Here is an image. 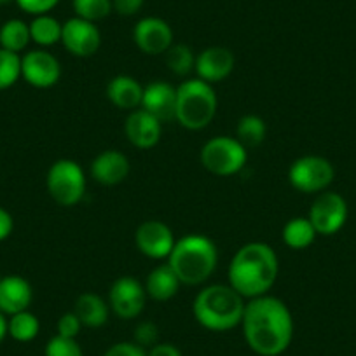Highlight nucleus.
<instances>
[{
    "label": "nucleus",
    "mask_w": 356,
    "mask_h": 356,
    "mask_svg": "<svg viewBox=\"0 0 356 356\" xmlns=\"http://www.w3.org/2000/svg\"><path fill=\"white\" fill-rule=\"evenodd\" d=\"M22 77L37 89H49L61 79V65L47 49H32L22 56Z\"/></svg>",
    "instance_id": "obj_12"
},
{
    "label": "nucleus",
    "mask_w": 356,
    "mask_h": 356,
    "mask_svg": "<svg viewBox=\"0 0 356 356\" xmlns=\"http://www.w3.org/2000/svg\"><path fill=\"white\" fill-rule=\"evenodd\" d=\"M145 286L131 276H121L108 290V307L121 320H135L145 309Z\"/></svg>",
    "instance_id": "obj_10"
},
{
    "label": "nucleus",
    "mask_w": 356,
    "mask_h": 356,
    "mask_svg": "<svg viewBox=\"0 0 356 356\" xmlns=\"http://www.w3.org/2000/svg\"><path fill=\"white\" fill-rule=\"evenodd\" d=\"M56 328H58L56 335H61V337H67V339H77V335L81 334L82 330V323L77 318V314H75L74 311H70V313L61 314L60 320H58Z\"/></svg>",
    "instance_id": "obj_34"
},
{
    "label": "nucleus",
    "mask_w": 356,
    "mask_h": 356,
    "mask_svg": "<svg viewBox=\"0 0 356 356\" xmlns=\"http://www.w3.org/2000/svg\"><path fill=\"white\" fill-rule=\"evenodd\" d=\"M143 86L131 75H115L107 84V98L121 111H136L142 105Z\"/></svg>",
    "instance_id": "obj_20"
},
{
    "label": "nucleus",
    "mask_w": 356,
    "mask_h": 356,
    "mask_svg": "<svg viewBox=\"0 0 356 356\" xmlns=\"http://www.w3.org/2000/svg\"><path fill=\"white\" fill-rule=\"evenodd\" d=\"M46 356H84L82 348L79 346L77 339H67L61 335H54L47 341Z\"/></svg>",
    "instance_id": "obj_31"
},
{
    "label": "nucleus",
    "mask_w": 356,
    "mask_h": 356,
    "mask_svg": "<svg viewBox=\"0 0 356 356\" xmlns=\"http://www.w3.org/2000/svg\"><path fill=\"white\" fill-rule=\"evenodd\" d=\"M33 300L32 285L23 276L9 275L0 278V313L13 316L30 307Z\"/></svg>",
    "instance_id": "obj_19"
},
{
    "label": "nucleus",
    "mask_w": 356,
    "mask_h": 356,
    "mask_svg": "<svg viewBox=\"0 0 356 356\" xmlns=\"http://www.w3.org/2000/svg\"><path fill=\"white\" fill-rule=\"evenodd\" d=\"M40 323L39 318L29 309L9 316L8 320V335H11L18 342H30L39 335Z\"/></svg>",
    "instance_id": "obj_27"
},
{
    "label": "nucleus",
    "mask_w": 356,
    "mask_h": 356,
    "mask_svg": "<svg viewBox=\"0 0 356 356\" xmlns=\"http://www.w3.org/2000/svg\"><path fill=\"white\" fill-rule=\"evenodd\" d=\"M180 285L182 283L178 282L177 275L173 273L168 262L159 264L149 273L145 283V292L147 297H150L156 302H166V300H171L180 290Z\"/></svg>",
    "instance_id": "obj_21"
},
{
    "label": "nucleus",
    "mask_w": 356,
    "mask_h": 356,
    "mask_svg": "<svg viewBox=\"0 0 356 356\" xmlns=\"http://www.w3.org/2000/svg\"><path fill=\"white\" fill-rule=\"evenodd\" d=\"M74 313L81 320L82 327L86 328H100L108 321L111 307L104 297L93 292H86L75 299Z\"/></svg>",
    "instance_id": "obj_22"
},
{
    "label": "nucleus",
    "mask_w": 356,
    "mask_h": 356,
    "mask_svg": "<svg viewBox=\"0 0 356 356\" xmlns=\"http://www.w3.org/2000/svg\"><path fill=\"white\" fill-rule=\"evenodd\" d=\"M218 98L213 86L201 79H186L177 88L175 121L189 131L208 128L217 115Z\"/></svg>",
    "instance_id": "obj_5"
},
{
    "label": "nucleus",
    "mask_w": 356,
    "mask_h": 356,
    "mask_svg": "<svg viewBox=\"0 0 356 356\" xmlns=\"http://www.w3.org/2000/svg\"><path fill=\"white\" fill-rule=\"evenodd\" d=\"M124 133L133 147L149 150L159 143L161 135H163V122L157 121L143 108H136V111L129 112L126 118Z\"/></svg>",
    "instance_id": "obj_16"
},
{
    "label": "nucleus",
    "mask_w": 356,
    "mask_h": 356,
    "mask_svg": "<svg viewBox=\"0 0 356 356\" xmlns=\"http://www.w3.org/2000/svg\"><path fill=\"white\" fill-rule=\"evenodd\" d=\"M61 44L75 58L95 56L102 46L100 29L97 26V23L86 22V19L74 16L63 23Z\"/></svg>",
    "instance_id": "obj_11"
},
{
    "label": "nucleus",
    "mask_w": 356,
    "mask_h": 356,
    "mask_svg": "<svg viewBox=\"0 0 356 356\" xmlns=\"http://www.w3.org/2000/svg\"><path fill=\"white\" fill-rule=\"evenodd\" d=\"M239 327L246 344L260 356H280L292 344V313L282 299L269 293L246 300Z\"/></svg>",
    "instance_id": "obj_1"
},
{
    "label": "nucleus",
    "mask_w": 356,
    "mask_h": 356,
    "mask_svg": "<svg viewBox=\"0 0 356 356\" xmlns=\"http://www.w3.org/2000/svg\"><path fill=\"white\" fill-rule=\"evenodd\" d=\"M248 150L234 136H215L208 140L200 152V161L215 177H232L245 168Z\"/></svg>",
    "instance_id": "obj_7"
},
{
    "label": "nucleus",
    "mask_w": 356,
    "mask_h": 356,
    "mask_svg": "<svg viewBox=\"0 0 356 356\" xmlns=\"http://www.w3.org/2000/svg\"><path fill=\"white\" fill-rule=\"evenodd\" d=\"M246 299L231 285H208L200 290L193 304L197 323L211 332H229L239 327L245 313Z\"/></svg>",
    "instance_id": "obj_4"
},
{
    "label": "nucleus",
    "mask_w": 356,
    "mask_h": 356,
    "mask_svg": "<svg viewBox=\"0 0 356 356\" xmlns=\"http://www.w3.org/2000/svg\"><path fill=\"white\" fill-rule=\"evenodd\" d=\"M135 243L140 253L152 260H164L173 250L175 239L170 225L161 220H145L136 227Z\"/></svg>",
    "instance_id": "obj_14"
},
{
    "label": "nucleus",
    "mask_w": 356,
    "mask_h": 356,
    "mask_svg": "<svg viewBox=\"0 0 356 356\" xmlns=\"http://www.w3.org/2000/svg\"><path fill=\"white\" fill-rule=\"evenodd\" d=\"M30 42H32L30 25L23 22V19H8L4 25L0 26V47L2 49L19 54L29 47Z\"/></svg>",
    "instance_id": "obj_25"
},
{
    "label": "nucleus",
    "mask_w": 356,
    "mask_h": 356,
    "mask_svg": "<svg viewBox=\"0 0 356 356\" xmlns=\"http://www.w3.org/2000/svg\"><path fill=\"white\" fill-rule=\"evenodd\" d=\"M72 8L77 18L98 23L112 15V0H72Z\"/></svg>",
    "instance_id": "obj_29"
},
{
    "label": "nucleus",
    "mask_w": 356,
    "mask_h": 356,
    "mask_svg": "<svg viewBox=\"0 0 356 356\" xmlns=\"http://www.w3.org/2000/svg\"><path fill=\"white\" fill-rule=\"evenodd\" d=\"M104 356H147V351L135 342H118L105 351Z\"/></svg>",
    "instance_id": "obj_35"
},
{
    "label": "nucleus",
    "mask_w": 356,
    "mask_h": 356,
    "mask_svg": "<svg viewBox=\"0 0 356 356\" xmlns=\"http://www.w3.org/2000/svg\"><path fill=\"white\" fill-rule=\"evenodd\" d=\"M13 0H0V6H8V4H11Z\"/></svg>",
    "instance_id": "obj_40"
},
{
    "label": "nucleus",
    "mask_w": 356,
    "mask_h": 356,
    "mask_svg": "<svg viewBox=\"0 0 356 356\" xmlns=\"http://www.w3.org/2000/svg\"><path fill=\"white\" fill-rule=\"evenodd\" d=\"M166 262L182 285L200 286L207 283L217 269V245L203 234L182 236L177 239Z\"/></svg>",
    "instance_id": "obj_3"
},
{
    "label": "nucleus",
    "mask_w": 356,
    "mask_h": 356,
    "mask_svg": "<svg viewBox=\"0 0 356 356\" xmlns=\"http://www.w3.org/2000/svg\"><path fill=\"white\" fill-rule=\"evenodd\" d=\"M316 231L307 217H293L285 224L282 232L283 243L292 250H306L316 239Z\"/></svg>",
    "instance_id": "obj_24"
},
{
    "label": "nucleus",
    "mask_w": 356,
    "mask_h": 356,
    "mask_svg": "<svg viewBox=\"0 0 356 356\" xmlns=\"http://www.w3.org/2000/svg\"><path fill=\"white\" fill-rule=\"evenodd\" d=\"M6 335H8V318H6V314L0 313V342L4 341Z\"/></svg>",
    "instance_id": "obj_39"
},
{
    "label": "nucleus",
    "mask_w": 356,
    "mask_h": 356,
    "mask_svg": "<svg viewBox=\"0 0 356 356\" xmlns=\"http://www.w3.org/2000/svg\"><path fill=\"white\" fill-rule=\"evenodd\" d=\"M13 229H15V220H13V215L8 210L0 207V241L8 239L13 234Z\"/></svg>",
    "instance_id": "obj_38"
},
{
    "label": "nucleus",
    "mask_w": 356,
    "mask_h": 356,
    "mask_svg": "<svg viewBox=\"0 0 356 356\" xmlns=\"http://www.w3.org/2000/svg\"><path fill=\"white\" fill-rule=\"evenodd\" d=\"M147 356H182V351L170 342H157L147 351Z\"/></svg>",
    "instance_id": "obj_37"
},
{
    "label": "nucleus",
    "mask_w": 356,
    "mask_h": 356,
    "mask_svg": "<svg viewBox=\"0 0 356 356\" xmlns=\"http://www.w3.org/2000/svg\"><path fill=\"white\" fill-rule=\"evenodd\" d=\"M173 39V30L170 23L157 16L142 18L133 29V40L136 47L149 56H159L166 53L175 44Z\"/></svg>",
    "instance_id": "obj_13"
},
{
    "label": "nucleus",
    "mask_w": 356,
    "mask_h": 356,
    "mask_svg": "<svg viewBox=\"0 0 356 356\" xmlns=\"http://www.w3.org/2000/svg\"><path fill=\"white\" fill-rule=\"evenodd\" d=\"M30 25V37L32 42H35L40 49L46 47L56 46L61 42V32H63V23L58 22L54 16L51 15H40L33 16Z\"/></svg>",
    "instance_id": "obj_23"
},
{
    "label": "nucleus",
    "mask_w": 356,
    "mask_h": 356,
    "mask_svg": "<svg viewBox=\"0 0 356 356\" xmlns=\"http://www.w3.org/2000/svg\"><path fill=\"white\" fill-rule=\"evenodd\" d=\"M266 135H267L266 121L255 114H246L238 121L234 138L238 140L246 150H248V149H255V147H259L260 143L266 140Z\"/></svg>",
    "instance_id": "obj_26"
},
{
    "label": "nucleus",
    "mask_w": 356,
    "mask_h": 356,
    "mask_svg": "<svg viewBox=\"0 0 356 356\" xmlns=\"http://www.w3.org/2000/svg\"><path fill=\"white\" fill-rule=\"evenodd\" d=\"M175 107H177V88L164 81H154L143 86L140 108L154 115L157 121H175Z\"/></svg>",
    "instance_id": "obj_18"
},
{
    "label": "nucleus",
    "mask_w": 356,
    "mask_h": 356,
    "mask_svg": "<svg viewBox=\"0 0 356 356\" xmlns=\"http://www.w3.org/2000/svg\"><path fill=\"white\" fill-rule=\"evenodd\" d=\"M0 278H2V276H0Z\"/></svg>",
    "instance_id": "obj_41"
},
{
    "label": "nucleus",
    "mask_w": 356,
    "mask_h": 356,
    "mask_svg": "<svg viewBox=\"0 0 356 356\" xmlns=\"http://www.w3.org/2000/svg\"><path fill=\"white\" fill-rule=\"evenodd\" d=\"M164 60H166L171 74L177 77H187L193 74L194 67H196V54L187 44H173L164 53Z\"/></svg>",
    "instance_id": "obj_28"
},
{
    "label": "nucleus",
    "mask_w": 356,
    "mask_h": 356,
    "mask_svg": "<svg viewBox=\"0 0 356 356\" xmlns=\"http://www.w3.org/2000/svg\"><path fill=\"white\" fill-rule=\"evenodd\" d=\"M335 178V168L327 157L302 156L292 163L289 182L296 191L304 194H320L328 191Z\"/></svg>",
    "instance_id": "obj_8"
},
{
    "label": "nucleus",
    "mask_w": 356,
    "mask_h": 356,
    "mask_svg": "<svg viewBox=\"0 0 356 356\" xmlns=\"http://www.w3.org/2000/svg\"><path fill=\"white\" fill-rule=\"evenodd\" d=\"M15 2L23 13L32 16L49 15L60 4V0H15Z\"/></svg>",
    "instance_id": "obj_33"
},
{
    "label": "nucleus",
    "mask_w": 356,
    "mask_h": 356,
    "mask_svg": "<svg viewBox=\"0 0 356 356\" xmlns=\"http://www.w3.org/2000/svg\"><path fill=\"white\" fill-rule=\"evenodd\" d=\"M348 203L339 193L325 191L316 196L309 208V222L318 236H334L348 222Z\"/></svg>",
    "instance_id": "obj_9"
},
{
    "label": "nucleus",
    "mask_w": 356,
    "mask_h": 356,
    "mask_svg": "<svg viewBox=\"0 0 356 356\" xmlns=\"http://www.w3.org/2000/svg\"><path fill=\"white\" fill-rule=\"evenodd\" d=\"M86 175L81 164L74 159H58L49 166L46 175V189L54 203L72 208L84 200Z\"/></svg>",
    "instance_id": "obj_6"
},
{
    "label": "nucleus",
    "mask_w": 356,
    "mask_h": 356,
    "mask_svg": "<svg viewBox=\"0 0 356 356\" xmlns=\"http://www.w3.org/2000/svg\"><path fill=\"white\" fill-rule=\"evenodd\" d=\"M280 275V260L273 246L262 241L243 245L227 267L229 285L246 300L267 296Z\"/></svg>",
    "instance_id": "obj_2"
},
{
    "label": "nucleus",
    "mask_w": 356,
    "mask_h": 356,
    "mask_svg": "<svg viewBox=\"0 0 356 356\" xmlns=\"http://www.w3.org/2000/svg\"><path fill=\"white\" fill-rule=\"evenodd\" d=\"M236 58L229 47L211 46L201 51L196 56V77L208 84H218L234 72Z\"/></svg>",
    "instance_id": "obj_15"
},
{
    "label": "nucleus",
    "mask_w": 356,
    "mask_h": 356,
    "mask_svg": "<svg viewBox=\"0 0 356 356\" xmlns=\"http://www.w3.org/2000/svg\"><path fill=\"white\" fill-rule=\"evenodd\" d=\"M22 77V56L0 47V91L13 88Z\"/></svg>",
    "instance_id": "obj_30"
},
{
    "label": "nucleus",
    "mask_w": 356,
    "mask_h": 356,
    "mask_svg": "<svg viewBox=\"0 0 356 356\" xmlns=\"http://www.w3.org/2000/svg\"><path fill=\"white\" fill-rule=\"evenodd\" d=\"M143 4H145V0H112L114 11L119 16H124V18H129V16H135L136 13H140Z\"/></svg>",
    "instance_id": "obj_36"
},
{
    "label": "nucleus",
    "mask_w": 356,
    "mask_h": 356,
    "mask_svg": "<svg viewBox=\"0 0 356 356\" xmlns=\"http://www.w3.org/2000/svg\"><path fill=\"white\" fill-rule=\"evenodd\" d=\"M133 342L149 351L159 342V328L154 321H140L133 332Z\"/></svg>",
    "instance_id": "obj_32"
},
{
    "label": "nucleus",
    "mask_w": 356,
    "mask_h": 356,
    "mask_svg": "<svg viewBox=\"0 0 356 356\" xmlns=\"http://www.w3.org/2000/svg\"><path fill=\"white\" fill-rule=\"evenodd\" d=\"M129 170H131L129 159L115 149L100 152L91 161V166H89V173L95 178V182L105 187H114L124 182Z\"/></svg>",
    "instance_id": "obj_17"
}]
</instances>
